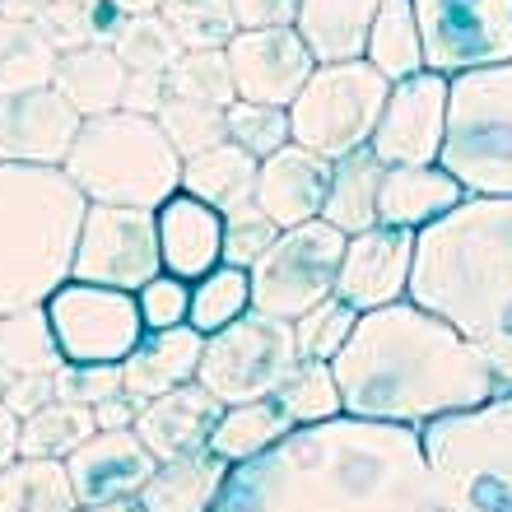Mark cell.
Returning <instances> with one entry per match:
<instances>
[{"label":"cell","instance_id":"obj_1","mask_svg":"<svg viewBox=\"0 0 512 512\" xmlns=\"http://www.w3.org/2000/svg\"><path fill=\"white\" fill-rule=\"evenodd\" d=\"M215 512H443L419 429L336 415L229 466Z\"/></svg>","mask_w":512,"mask_h":512},{"label":"cell","instance_id":"obj_2","mask_svg":"<svg viewBox=\"0 0 512 512\" xmlns=\"http://www.w3.org/2000/svg\"><path fill=\"white\" fill-rule=\"evenodd\" d=\"M331 373L345 415L405 429H424L429 419L499 396V382L480 354L415 298L359 312L350 340L331 359Z\"/></svg>","mask_w":512,"mask_h":512},{"label":"cell","instance_id":"obj_3","mask_svg":"<svg viewBox=\"0 0 512 512\" xmlns=\"http://www.w3.org/2000/svg\"><path fill=\"white\" fill-rule=\"evenodd\" d=\"M405 298L443 317L512 391V196H466L424 224Z\"/></svg>","mask_w":512,"mask_h":512},{"label":"cell","instance_id":"obj_4","mask_svg":"<svg viewBox=\"0 0 512 512\" xmlns=\"http://www.w3.org/2000/svg\"><path fill=\"white\" fill-rule=\"evenodd\" d=\"M84 210L61 168L0 163V317L47 303L70 280Z\"/></svg>","mask_w":512,"mask_h":512},{"label":"cell","instance_id":"obj_5","mask_svg":"<svg viewBox=\"0 0 512 512\" xmlns=\"http://www.w3.org/2000/svg\"><path fill=\"white\" fill-rule=\"evenodd\" d=\"M61 173L89 205L159 210L173 191H182V154L168 145L154 117L117 108L84 117Z\"/></svg>","mask_w":512,"mask_h":512},{"label":"cell","instance_id":"obj_6","mask_svg":"<svg viewBox=\"0 0 512 512\" xmlns=\"http://www.w3.org/2000/svg\"><path fill=\"white\" fill-rule=\"evenodd\" d=\"M443 512H512V391L419 429Z\"/></svg>","mask_w":512,"mask_h":512},{"label":"cell","instance_id":"obj_7","mask_svg":"<svg viewBox=\"0 0 512 512\" xmlns=\"http://www.w3.org/2000/svg\"><path fill=\"white\" fill-rule=\"evenodd\" d=\"M438 163L466 187V196H512V61L447 80Z\"/></svg>","mask_w":512,"mask_h":512},{"label":"cell","instance_id":"obj_8","mask_svg":"<svg viewBox=\"0 0 512 512\" xmlns=\"http://www.w3.org/2000/svg\"><path fill=\"white\" fill-rule=\"evenodd\" d=\"M391 94V80L378 75L364 56L359 61H331L308 75L289 103V140L326 163L345 159L373 140V126L382 117V103Z\"/></svg>","mask_w":512,"mask_h":512},{"label":"cell","instance_id":"obj_9","mask_svg":"<svg viewBox=\"0 0 512 512\" xmlns=\"http://www.w3.org/2000/svg\"><path fill=\"white\" fill-rule=\"evenodd\" d=\"M294 364H298L294 322H280V317L247 308L238 322H229L215 336H205L196 382L219 405H247L275 396V387Z\"/></svg>","mask_w":512,"mask_h":512},{"label":"cell","instance_id":"obj_10","mask_svg":"<svg viewBox=\"0 0 512 512\" xmlns=\"http://www.w3.org/2000/svg\"><path fill=\"white\" fill-rule=\"evenodd\" d=\"M345 233L326 219H308L294 229H280V238L266 247V256L247 270L252 280V308L280 322H298L322 298L336 294V270L345 256Z\"/></svg>","mask_w":512,"mask_h":512},{"label":"cell","instance_id":"obj_11","mask_svg":"<svg viewBox=\"0 0 512 512\" xmlns=\"http://www.w3.org/2000/svg\"><path fill=\"white\" fill-rule=\"evenodd\" d=\"M42 308L66 364H122L145 336L135 294L126 289L66 280Z\"/></svg>","mask_w":512,"mask_h":512},{"label":"cell","instance_id":"obj_12","mask_svg":"<svg viewBox=\"0 0 512 512\" xmlns=\"http://www.w3.org/2000/svg\"><path fill=\"white\" fill-rule=\"evenodd\" d=\"M415 24L433 75L512 61V0H415Z\"/></svg>","mask_w":512,"mask_h":512},{"label":"cell","instance_id":"obj_13","mask_svg":"<svg viewBox=\"0 0 512 512\" xmlns=\"http://www.w3.org/2000/svg\"><path fill=\"white\" fill-rule=\"evenodd\" d=\"M163 270L154 210H126V205H89L80 224V243L70 261V280L103 284L135 294Z\"/></svg>","mask_w":512,"mask_h":512},{"label":"cell","instance_id":"obj_14","mask_svg":"<svg viewBox=\"0 0 512 512\" xmlns=\"http://www.w3.org/2000/svg\"><path fill=\"white\" fill-rule=\"evenodd\" d=\"M443 131H447V75L419 70V75H405V80L391 84L368 149L382 159V168L438 163Z\"/></svg>","mask_w":512,"mask_h":512},{"label":"cell","instance_id":"obj_15","mask_svg":"<svg viewBox=\"0 0 512 512\" xmlns=\"http://www.w3.org/2000/svg\"><path fill=\"white\" fill-rule=\"evenodd\" d=\"M233 75V94L247 103H270V108H289L298 89L308 84L317 70L308 42L298 38V28H238L224 47Z\"/></svg>","mask_w":512,"mask_h":512},{"label":"cell","instance_id":"obj_16","mask_svg":"<svg viewBox=\"0 0 512 512\" xmlns=\"http://www.w3.org/2000/svg\"><path fill=\"white\" fill-rule=\"evenodd\" d=\"M80 122L84 117L56 94L52 84L0 98V163L61 168L75 135H80Z\"/></svg>","mask_w":512,"mask_h":512},{"label":"cell","instance_id":"obj_17","mask_svg":"<svg viewBox=\"0 0 512 512\" xmlns=\"http://www.w3.org/2000/svg\"><path fill=\"white\" fill-rule=\"evenodd\" d=\"M410 261H415V233L410 229H364L345 243L336 270V298H345L354 312L387 308L410 289Z\"/></svg>","mask_w":512,"mask_h":512},{"label":"cell","instance_id":"obj_18","mask_svg":"<svg viewBox=\"0 0 512 512\" xmlns=\"http://www.w3.org/2000/svg\"><path fill=\"white\" fill-rule=\"evenodd\" d=\"M154 466L159 461L135 438V429H94L66 457V475H70V485H75L80 508L135 499L145 489V480L154 475Z\"/></svg>","mask_w":512,"mask_h":512},{"label":"cell","instance_id":"obj_19","mask_svg":"<svg viewBox=\"0 0 512 512\" xmlns=\"http://www.w3.org/2000/svg\"><path fill=\"white\" fill-rule=\"evenodd\" d=\"M326 187H331V163H326L322 154H312V149L289 140V145L275 149L270 159H261L252 205L270 219V224L294 229V224L322 219Z\"/></svg>","mask_w":512,"mask_h":512},{"label":"cell","instance_id":"obj_20","mask_svg":"<svg viewBox=\"0 0 512 512\" xmlns=\"http://www.w3.org/2000/svg\"><path fill=\"white\" fill-rule=\"evenodd\" d=\"M154 229H159V261L177 280H201L224 261V215L210 210L205 201L173 191L168 201L154 210Z\"/></svg>","mask_w":512,"mask_h":512},{"label":"cell","instance_id":"obj_21","mask_svg":"<svg viewBox=\"0 0 512 512\" xmlns=\"http://www.w3.org/2000/svg\"><path fill=\"white\" fill-rule=\"evenodd\" d=\"M224 405L201 387V382H182V387L163 391L154 401L140 405L135 415V438L154 452V461H173L187 452H201L210 429Z\"/></svg>","mask_w":512,"mask_h":512},{"label":"cell","instance_id":"obj_22","mask_svg":"<svg viewBox=\"0 0 512 512\" xmlns=\"http://www.w3.org/2000/svg\"><path fill=\"white\" fill-rule=\"evenodd\" d=\"M461 201H466V187L447 173L443 163H401V168L382 173L378 224L419 233L424 224L443 219L447 210H457Z\"/></svg>","mask_w":512,"mask_h":512},{"label":"cell","instance_id":"obj_23","mask_svg":"<svg viewBox=\"0 0 512 512\" xmlns=\"http://www.w3.org/2000/svg\"><path fill=\"white\" fill-rule=\"evenodd\" d=\"M205 336L196 326H168V331H145L140 345L122 359V391L145 405L163 391L196 382V364H201Z\"/></svg>","mask_w":512,"mask_h":512},{"label":"cell","instance_id":"obj_24","mask_svg":"<svg viewBox=\"0 0 512 512\" xmlns=\"http://www.w3.org/2000/svg\"><path fill=\"white\" fill-rule=\"evenodd\" d=\"M52 89L66 98L80 117H103V112L122 108L126 66L108 42H80V47L56 52Z\"/></svg>","mask_w":512,"mask_h":512},{"label":"cell","instance_id":"obj_25","mask_svg":"<svg viewBox=\"0 0 512 512\" xmlns=\"http://www.w3.org/2000/svg\"><path fill=\"white\" fill-rule=\"evenodd\" d=\"M229 480V461H219L210 447L187 457L159 461L145 489L135 494L140 512H215L219 489Z\"/></svg>","mask_w":512,"mask_h":512},{"label":"cell","instance_id":"obj_26","mask_svg":"<svg viewBox=\"0 0 512 512\" xmlns=\"http://www.w3.org/2000/svg\"><path fill=\"white\" fill-rule=\"evenodd\" d=\"M382 0H298L294 28L308 42L317 66L331 61H359L368 42V28L378 19Z\"/></svg>","mask_w":512,"mask_h":512},{"label":"cell","instance_id":"obj_27","mask_svg":"<svg viewBox=\"0 0 512 512\" xmlns=\"http://www.w3.org/2000/svg\"><path fill=\"white\" fill-rule=\"evenodd\" d=\"M256 168L261 163L247 149H238L233 140H219L215 149H201V154L182 159V191L205 201L210 210H219V215H233V210L252 205Z\"/></svg>","mask_w":512,"mask_h":512},{"label":"cell","instance_id":"obj_28","mask_svg":"<svg viewBox=\"0 0 512 512\" xmlns=\"http://www.w3.org/2000/svg\"><path fill=\"white\" fill-rule=\"evenodd\" d=\"M382 159L373 149H354L345 159L331 163V187H326L322 219L345 238L364 229H378V187H382Z\"/></svg>","mask_w":512,"mask_h":512},{"label":"cell","instance_id":"obj_29","mask_svg":"<svg viewBox=\"0 0 512 512\" xmlns=\"http://www.w3.org/2000/svg\"><path fill=\"white\" fill-rule=\"evenodd\" d=\"M289 429H294V424H289L280 405L266 396V401L224 405L215 419V429H210V438H205V447H210L219 461L238 466V461H252V457H261L266 447H275Z\"/></svg>","mask_w":512,"mask_h":512},{"label":"cell","instance_id":"obj_30","mask_svg":"<svg viewBox=\"0 0 512 512\" xmlns=\"http://www.w3.org/2000/svg\"><path fill=\"white\" fill-rule=\"evenodd\" d=\"M75 485L66 475V461L14 457L0 466V512H75Z\"/></svg>","mask_w":512,"mask_h":512},{"label":"cell","instance_id":"obj_31","mask_svg":"<svg viewBox=\"0 0 512 512\" xmlns=\"http://www.w3.org/2000/svg\"><path fill=\"white\" fill-rule=\"evenodd\" d=\"M364 61L378 70V75H387L391 84L424 70V42H419V24H415V0H382L378 19L368 28Z\"/></svg>","mask_w":512,"mask_h":512},{"label":"cell","instance_id":"obj_32","mask_svg":"<svg viewBox=\"0 0 512 512\" xmlns=\"http://www.w3.org/2000/svg\"><path fill=\"white\" fill-rule=\"evenodd\" d=\"M52 70H56V47L42 33V24L0 19V98L52 84Z\"/></svg>","mask_w":512,"mask_h":512},{"label":"cell","instance_id":"obj_33","mask_svg":"<svg viewBox=\"0 0 512 512\" xmlns=\"http://www.w3.org/2000/svg\"><path fill=\"white\" fill-rule=\"evenodd\" d=\"M94 410L75 401H47L28 419H19V457H42V461H66L75 447L94 433Z\"/></svg>","mask_w":512,"mask_h":512},{"label":"cell","instance_id":"obj_34","mask_svg":"<svg viewBox=\"0 0 512 512\" xmlns=\"http://www.w3.org/2000/svg\"><path fill=\"white\" fill-rule=\"evenodd\" d=\"M61 364H66V359L56 350L52 322H47V308H42V303L0 317V368H5L10 378H19V373H56Z\"/></svg>","mask_w":512,"mask_h":512},{"label":"cell","instance_id":"obj_35","mask_svg":"<svg viewBox=\"0 0 512 512\" xmlns=\"http://www.w3.org/2000/svg\"><path fill=\"white\" fill-rule=\"evenodd\" d=\"M270 401L284 410V419L289 424H322V419H336L345 415V405H340V387H336V373H331V364L326 359H298L289 373H284V382L275 387V396Z\"/></svg>","mask_w":512,"mask_h":512},{"label":"cell","instance_id":"obj_36","mask_svg":"<svg viewBox=\"0 0 512 512\" xmlns=\"http://www.w3.org/2000/svg\"><path fill=\"white\" fill-rule=\"evenodd\" d=\"M247 308H252V280H247V270L219 261L210 275L191 280L187 326H196L201 336H215V331H224L229 322H238Z\"/></svg>","mask_w":512,"mask_h":512},{"label":"cell","instance_id":"obj_37","mask_svg":"<svg viewBox=\"0 0 512 512\" xmlns=\"http://www.w3.org/2000/svg\"><path fill=\"white\" fill-rule=\"evenodd\" d=\"M159 19L173 28L182 52H224L238 33L229 0H163Z\"/></svg>","mask_w":512,"mask_h":512},{"label":"cell","instance_id":"obj_38","mask_svg":"<svg viewBox=\"0 0 512 512\" xmlns=\"http://www.w3.org/2000/svg\"><path fill=\"white\" fill-rule=\"evenodd\" d=\"M108 47L122 56L126 70H145V75H168V66L182 56L173 28L163 24L159 14H131V19H122Z\"/></svg>","mask_w":512,"mask_h":512},{"label":"cell","instance_id":"obj_39","mask_svg":"<svg viewBox=\"0 0 512 512\" xmlns=\"http://www.w3.org/2000/svg\"><path fill=\"white\" fill-rule=\"evenodd\" d=\"M154 122H159V131L168 135V145H173L182 159L201 154V149H215L219 140H229V131H224V108L191 103V98H177V94H163Z\"/></svg>","mask_w":512,"mask_h":512},{"label":"cell","instance_id":"obj_40","mask_svg":"<svg viewBox=\"0 0 512 512\" xmlns=\"http://www.w3.org/2000/svg\"><path fill=\"white\" fill-rule=\"evenodd\" d=\"M163 89L191 103H210V108H229L233 98V75L224 52H182L163 75Z\"/></svg>","mask_w":512,"mask_h":512},{"label":"cell","instance_id":"obj_41","mask_svg":"<svg viewBox=\"0 0 512 512\" xmlns=\"http://www.w3.org/2000/svg\"><path fill=\"white\" fill-rule=\"evenodd\" d=\"M224 131L238 149H247L256 163L270 159L275 149L289 145V108H270V103H247L233 98L224 108Z\"/></svg>","mask_w":512,"mask_h":512},{"label":"cell","instance_id":"obj_42","mask_svg":"<svg viewBox=\"0 0 512 512\" xmlns=\"http://www.w3.org/2000/svg\"><path fill=\"white\" fill-rule=\"evenodd\" d=\"M354 322H359V312L345 303V298H322L312 312H303L294 322V345H298V359H336L340 345L350 340Z\"/></svg>","mask_w":512,"mask_h":512},{"label":"cell","instance_id":"obj_43","mask_svg":"<svg viewBox=\"0 0 512 512\" xmlns=\"http://www.w3.org/2000/svg\"><path fill=\"white\" fill-rule=\"evenodd\" d=\"M275 238H280V224H270L256 205L233 210V215H224V266L252 270Z\"/></svg>","mask_w":512,"mask_h":512},{"label":"cell","instance_id":"obj_44","mask_svg":"<svg viewBox=\"0 0 512 512\" xmlns=\"http://www.w3.org/2000/svg\"><path fill=\"white\" fill-rule=\"evenodd\" d=\"M135 308H140V322L145 331H168V326H182L187 322V308H191V284L159 270L149 284L135 289Z\"/></svg>","mask_w":512,"mask_h":512},{"label":"cell","instance_id":"obj_45","mask_svg":"<svg viewBox=\"0 0 512 512\" xmlns=\"http://www.w3.org/2000/svg\"><path fill=\"white\" fill-rule=\"evenodd\" d=\"M122 391V364H61L56 368V396L75 405H89L94 410L98 401H108Z\"/></svg>","mask_w":512,"mask_h":512},{"label":"cell","instance_id":"obj_46","mask_svg":"<svg viewBox=\"0 0 512 512\" xmlns=\"http://www.w3.org/2000/svg\"><path fill=\"white\" fill-rule=\"evenodd\" d=\"M5 410H14L19 419H28L33 410H42L47 401H56V373H19L5 382Z\"/></svg>","mask_w":512,"mask_h":512},{"label":"cell","instance_id":"obj_47","mask_svg":"<svg viewBox=\"0 0 512 512\" xmlns=\"http://www.w3.org/2000/svg\"><path fill=\"white\" fill-rule=\"evenodd\" d=\"M238 28H289L298 0H229Z\"/></svg>","mask_w":512,"mask_h":512},{"label":"cell","instance_id":"obj_48","mask_svg":"<svg viewBox=\"0 0 512 512\" xmlns=\"http://www.w3.org/2000/svg\"><path fill=\"white\" fill-rule=\"evenodd\" d=\"M163 75H145V70H126V94H122V108L126 112H140V117H154L163 103Z\"/></svg>","mask_w":512,"mask_h":512},{"label":"cell","instance_id":"obj_49","mask_svg":"<svg viewBox=\"0 0 512 512\" xmlns=\"http://www.w3.org/2000/svg\"><path fill=\"white\" fill-rule=\"evenodd\" d=\"M135 415H140V401L126 396V391H117V396H108V401L94 405L98 429H135Z\"/></svg>","mask_w":512,"mask_h":512},{"label":"cell","instance_id":"obj_50","mask_svg":"<svg viewBox=\"0 0 512 512\" xmlns=\"http://www.w3.org/2000/svg\"><path fill=\"white\" fill-rule=\"evenodd\" d=\"M14 457H19V415L0 401V466H10Z\"/></svg>","mask_w":512,"mask_h":512},{"label":"cell","instance_id":"obj_51","mask_svg":"<svg viewBox=\"0 0 512 512\" xmlns=\"http://www.w3.org/2000/svg\"><path fill=\"white\" fill-rule=\"evenodd\" d=\"M47 5H52V0H0V19H24V24H38Z\"/></svg>","mask_w":512,"mask_h":512},{"label":"cell","instance_id":"obj_52","mask_svg":"<svg viewBox=\"0 0 512 512\" xmlns=\"http://www.w3.org/2000/svg\"><path fill=\"white\" fill-rule=\"evenodd\" d=\"M108 10H117L122 19H131V14H159L163 0H103Z\"/></svg>","mask_w":512,"mask_h":512},{"label":"cell","instance_id":"obj_53","mask_svg":"<svg viewBox=\"0 0 512 512\" xmlns=\"http://www.w3.org/2000/svg\"><path fill=\"white\" fill-rule=\"evenodd\" d=\"M75 512H140L135 499H117V503H89V508H75Z\"/></svg>","mask_w":512,"mask_h":512},{"label":"cell","instance_id":"obj_54","mask_svg":"<svg viewBox=\"0 0 512 512\" xmlns=\"http://www.w3.org/2000/svg\"><path fill=\"white\" fill-rule=\"evenodd\" d=\"M5 382H10V373H5V368H0V396H5Z\"/></svg>","mask_w":512,"mask_h":512},{"label":"cell","instance_id":"obj_55","mask_svg":"<svg viewBox=\"0 0 512 512\" xmlns=\"http://www.w3.org/2000/svg\"><path fill=\"white\" fill-rule=\"evenodd\" d=\"M66 5H98V0H66Z\"/></svg>","mask_w":512,"mask_h":512}]
</instances>
